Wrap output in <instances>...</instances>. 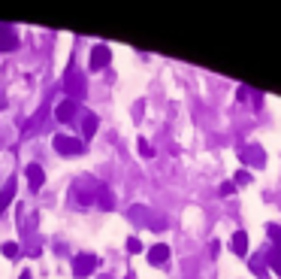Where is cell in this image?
I'll return each instance as SVG.
<instances>
[{
  "mask_svg": "<svg viewBox=\"0 0 281 279\" xmlns=\"http://www.w3.org/2000/svg\"><path fill=\"white\" fill-rule=\"evenodd\" d=\"M100 185H103V182H97L94 176H82V179H76V182L70 185V201H73V204H79V207H91V204H97Z\"/></svg>",
  "mask_w": 281,
  "mask_h": 279,
  "instance_id": "obj_1",
  "label": "cell"
},
{
  "mask_svg": "<svg viewBox=\"0 0 281 279\" xmlns=\"http://www.w3.org/2000/svg\"><path fill=\"white\" fill-rule=\"evenodd\" d=\"M63 88H67V97L70 101H85V94H88V85H85V76L79 73V70H70L67 73V79H63Z\"/></svg>",
  "mask_w": 281,
  "mask_h": 279,
  "instance_id": "obj_2",
  "label": "cell"
},
{
  "mask_svg": "<svg viewBox=\"0 0 281 279\" xmlns=\"http://www.w3.org/2000/svg\"><path fill=\"white\" fill-rule=\"evenodd\" d=\"M52 143H55V152H61V155H67V158H73V155H82V152H85V143H82V140L67 137V134H55Z\"/></svg>",
  "mask_w": 281,
  "mask_h": 279,
  "instance_id": "obj_3",
  "label": "cell"
},
{
  "mask_svg": "<svg viewBox=\"0 0 281 279\" xmlns=\"http://www.w3.org/2000/svg\"><path fill=\"white\" fill-rule=\"evenodd\" d=\"M97 264H100V258H97L94 252H79V255L73 258V273H76L79 279H85L97 270Z\"/></svg>",
  "mask_w": 281,
  "mask_h": 279,
  "instance_id": "obj_4",
  "label": "cell"
},
{
  "mask_svg": "<svg viewBox=\"0 0 281 279\" xmlns=\"http://www.w3.org/2000/svg\"><path fill=\"white\" fill-rule=\"evenodd\" d=\"M239 161H242V164H248V167H257V170H260V167L266 164V155H263V149H260V146H245V149L239 152Z\"/></svg>",
  "mask_w": 281,
  "mask_h": 279,
  "instance_id": "obj_5",
  "label": "cell"
},
{
  "mask_svg": "<svg viewBox=\"0 0 281 279\" xmlns=\"http://www.w3.org/2000/svg\"><path fill=\"white\" fill-rule=\"evenodd\" d=\"M109 61H112V52H109V46H106V43H100V46H94V49H91V64H88V67L97 73V70L109 67Z\"/></svg>",
  "mask_w": 281,
  "mask_h": 279,
  "instance_id": "obj_6",
  "label": "cell"
},
{
  "mask_svg": "<svg viewBox=\"0 0 281 279\" xmlns=\"http://www.w3.org/2000/svg\"><path fill=\"white\" fill-rule=\"evenodd\" d=\"M18 46H21L18 34H15L9 25H0V52H15Z\"/></svg>",
  "mask_w": 281,
  "mask_h": 279,
  "instance_id": "obj_7",
  "label": "cell"
},
{
  "mask_svg": "<svg viewBox=\"0 0 281 279\" xmlns=\"http://www.w3.org/2000/svg\"><path fill=\"white\" fill-rule=\"evenodd\" d=\"M76 109H79V104H76V101H70V97H67V101H61V104L55 106V118H58V122H63V125H67V122H73V118H76Z\"/></svg>",
  "mask_w": 281,
  "mask_h": 279,
  "instance_id": "obj_8",
  "label": "cell"
},
{
  "mask_svg": "<svg viewBox=\"0 0 281 279\" xmlns=\"http://www.w3.org/2000/svg\"><path fill=\"white\" fill-rule=\"evenodd\" d=\"M46 115H49V104H42V106H39V109H36V112L31 115V118L25 122V131H21V134H25V137H31L33 131H36V128L46 122Z\"/></svg>",
  "mask_w": 281,
  "mask_h": 279,
  "instance_id": "obj_9",
  "label": "cell"
},
{
  "mask_svg": "<svg viewBox=\"0 0 281 279\" xmlns=\"http://www.w3.org/2000/svg\"><path fill=\"white\" fill-rule=\"evenodd\" d=\"M230 249H233V255L245 258V255H248V234H245V231H233V237H230Z\"/></svg>",
  "mask_w": 281,
  "mask_h": 279,
  "instance_id": "obj_10",
  "label": "cell"
},
{
  "mask_svg": "<svg viewBox=\"0 0 281 279\" xmlns=\"http://www.w3.org/2000/svg\"><path fill=\"white\" fill-rule=\"evenodd\" d=\"M15 191H18V182H15V179H6V185L0 188V215L6 212V207H9V204H12Z\"/></svg>",
  "mask_w": 281,
  "mask_h": 279,
  "instance_id": "obj_11",
  "label": "cell"
},
{
  "mask_svg": "<svg viewBox=\"0 0 281 279\" xmlns=\"http://www.w3.org/2000/svg\"><path fill=\"white\" fill-rule=\"evenodd\" d=\"M25 176H28V185H31L33 191H39V188H42V182H46V173H42V167H39V164H28Z\"/></svg>",
  "mask_w": 281,
  "mask_h": 279,
  "instance_id": "obj_12",
  "label": "cell"
},
{
  "mask_svg": "<svg viewBox=\"0 0 281 279\" xmlns=\"http://www.w3.org/2000/svg\"><path fill=\"white\" fill-rule=\"evenodd\" d=\"M169 261V246L157 243L148 249V264H155V267H160V264H166Z\"/></svg>",
  "mask_w": 281,
  "mask_h": 279,
  "instance_id": "obj_13",
  "label": "cell"
},
{
  "mask_svg": "<svg viewBox=\"0 0 281 279\" xmlns=\"http://www.w3.org/2000/svg\"><path fill=\"white\" fill-rule=\"evenodd\" d=\"M97 207L103 209V212H109V209H115V194L106 188V185H100V194H97Z\"/></svg>",
  "mask_w": 281,
  "mask_h": 279,
  "instance_id": "obj_14",
  "label": "cell"
},
{
  "mask_svg": "<svg viewBox=\"0 0 281 279\" xmlns=\"http://www.w3.org/2000/svg\"><path fill=\"white\" fill-rule=\"evenodd\" d=\"M97 134V115L94 112H85V118H82V137L91 140Z\"/></svg>",
  "mask_w": 281,
  "mask_h": 279,
  "instance_id": "obj_15",
  "label": "cell"
},
{
  "mask_svg": "<svg viewBox=\"0 0 281 279\" xmlns=\"http://www.w3.org/2000/svg\"><path fill=\"white\" fill-rule=\"evenodd\" d=\"M266 258H269V267L275 270V273H281V249L275 246V249H269L266 252Z\"/></svg>",
  "mask_w": 281,
  "mask_h": 279,
  "instance_id": "obj_16",
  "label": "cell"
},
{
  "mask_svg": "<svg viewBox=\"0 0 281 279\" xmlns=\"http://www.w3.org/2000/svg\"><path fill=\"white\" fill-rule=\"evenodd\" d=\"M251 270H254L260 279H269V273H266V261H263V258H251Z\"/></svg>",
  "mask_w": 281,
  "mask_h": 279,
  "instance_id": "obj_17",
  "label": "cell"
},
{
  "mask_svg": "<svg viewBox=\"0 0 281 279\" xmlns=\"http://www.w3.org/2000/svg\"><path fill=\"white\" fill-rule=\"evenodd\" d=\"M0 252H3L6 258H18V252H21V246H18V243H12V240H9V243H3V246H0Z\"/></svg>",
  "mask_w": 281,
  "mask_h": 279,
  "instance_id": "obj_18",
  "label": "cell"
},
{
  "mask_svg": "<svg viewBox=\"0 0 281 279\" xmlns=\"http://www.w3.org/2000/svg\"><path fill=\"white\" fill-rule=\"evenodd\" d=\"M139 155H142V158H152V155H155V149H152L148 140H139Z\"/></svg>",
  "mask_w": 281,
  "mask_h": 279,
  "instance_id": "obj_19",
  "label": "cell"
},
{
  "mask_svg": "<svg viewBox=\"0 0 281 279\" xmlns=\"http://www.w3.org/2000/svg\"><path fill=\"white\" fill-rule=\"evenodd\" d=\"M127 252H130V255L142 252V243H139V237H130V240H127Z\"/></svg>",
  "mask_w": 281,
  "mask_h": 279,
  "instance_id": "obj_20",
  "label": "cell"
},
{
  "mask_svg": "<svg viewBox=\"0 0 281 279\" xmlns=\"http://www.w3.org/2000/svg\"><path fill=\"white\" fill-rule=\"evenodd\" d=\"M248 182H251L248 170H239V173H236V179H233V185H248Z\"/></svg>",
  "mask_w": 281,
  "mask_h": 279,
  "instance_id": "obj_21",
  "label": "cell"
},
{
  "mask_svg": "<svg viewBox=\"0 0 281 279\" xmlns=\"http://www.w3.org/2000/svg\"><path fill=\"white\" fill-rule=\"evenodd\" d=\"M221 194H224V197H227V194H233V191H236V185H233V182H221V188H218Z\"/></svg>",
  "mask_w": 281,
  "mask_h": 279,
  "instance_id": "obj_22",
  "label": "cell"
},
{
  "mask_svg": "<svg viewBox=\"0 0 281 279\" xmlns=\"http://www.w3.org/2000/svg\"><path fill=\"white\" fill-rule=\"evenodd\" d=\"M18 279H33V276L28 273V270H25V273H18Z\"/></svg>",
  "mask_w": 281,
  "mask_h": 279,
  "instance_id": "obj_23",
  "label": "cell"
}]
</instances>
